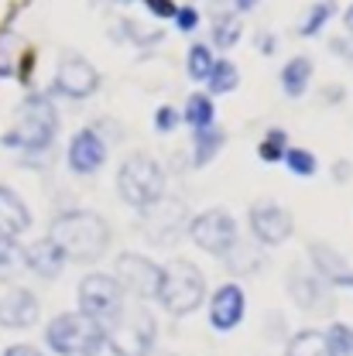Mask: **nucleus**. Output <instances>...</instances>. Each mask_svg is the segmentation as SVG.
<instances>
[{"label": "nucleus", "mask_w": 353, "mask_h": 356, "mask_svg": "<svg viewBox=\"0 0 353 356\" xmlns=\"http://www.w3.org/2000/svg\"><path fill=\"white\" fill-rule=\"evenodd\" d=\"M48 240L55 243V250L65 261H72V264H93L110 247V226H107L103 216H96L89 209H72V213L55 216Z\"/></svg>", "instance_id": "nucleus-1"}, {"label": "nucleus", "mask_w": 353, "mask_h": 356, "mask_svg": "<svg viewBox=\"0 0 353 356\" xmlns=\"http://www.w3.org/2000/svg\"><path fill=\"white\" fill-rule=\"evenodd\" d=\"M45 339L58 356H100V350L107 346L103 325H96L83 312L55 315L45 329Z\"/></svg>", "instance_id": "nucleus-2"}, {"label": "nucleus", "mask_w": 353, "mask_h": 356, "mask_svg": "<svg viewBox=\"0 0 353 356\" xmlns=\"http://www.w3.org/2000/svg\"><path fill=\"white\" fill-rule=\"evenodd\" d=\"M117 188H120V199L134 206V209H148L155 206L162 195H165V172L155 158L148 154H131L124 165H120V175H117Z\"/></svg>", "instance_id": "nucleus-3"}, {"label": "nucleus", "mask_w": 353, "mask_h": 356, "mask_svg": "<svg viewBox=\"0 0 353 356\" xmlns=\"http://www.w3.org/2000/svg\"><path fill=\"white\" fill-rule=\"evenodd\" d=\"M155 336H158L155 315L148 309H141V305L124 309L103 329V339L113 350V356H148L155 350Z\"/></svg>", "instance_id": "nucleus-4"}, {"label": "nucleus", "mask_w": 353, "mask_h": 356, "mask_svg": "<svg viewBox=\"0 0 353 356\" xmlns=\"http://www.w3.org/2000/svg\"><path fill=\"white\" fill-rule=\"evenodd\" d=\"M206 298V281L199 274V267L192 261H172L162 267V288H158V302L172 315H189L203 305Z\"/></svg>", "instance_id": "nucleus-5"}, {"label": "nucleus", "mask_w": 353, "mask_h": 356, "mask_svg": "<svg viewBox=\"0 0 353 356\" xmlns=\"http://www.w3.org/2000/svg\"><path fill=\"white\" fill-rule=\"evenodd\" d=\"M58 131V117H55V106L45 99V96H28L21 103V113H17V127L3 137L7 147H24V151H42L55 140Z\"/></svg>", "instance_id": "nucleus-6"}, {"label": "nucleus", "mask_w": 353, "mask_h": 356, "mask_svg": "<svg viewBox=\"0 0 353 356\" xmlns=\"http://www.w3.org/2000/svg\"><path fill=\"white\" fill-rule=\"evenodd\" d=\"M79 312L96 325H110L124 312V291L113 281V274H86L79 284Z\"/></svg>", "instance_id": "nucleus-7"}, {"label": "nucleus", "mask_w": 353, "mask_h": 356, "mask_svg": "<svg viewBox=\"0 0 353 356\" xmlns=\"http://www.w3.org/2000/svg\"><path fill=\"white\" fill-rule=\"evenodd\" d=\"M189 236L196 240L199 250L217 254V257H223V254L240 240V236H237V222L230 220L223 209H210V213L196 216V220L189 222Z\"/></svg>", "instance_id": "nucleus-8"}, {"label": "nucleus", "mask_w": 353, "mask_h": 356, "mask_svg": "<svg viewBox=\"0 0 353 356\" xmlns=\"http://www.w3.org/2000/svg\"><path fill=\"white\" fill-rule=\"evenodd\" d=\"M113 281L120 284V291H131L137 298H158L162 267L155 261H148V257H141V254H120Z\"/></svg>", "instance_id": "nucleus-9"}, {"label": "nucleus", "mask_w": 353, "mask_h": 356, "mask_svg": "<svg viewBox=\"0 0 353 356\" xmlns=\"http://www.w3.org/2000/svg\"><path fill=\"white\" fill-rule=\"evenodd\" d=\"M141 216H144V236L158 247H172L185 229V206L165 195L155 206H148Z\"/></svg>", "instance_id": "nucleus-10"}, {"label": "nucleus", "mask_w": 353, "mask_h": 356, "mask_svg": "<svg viewBox=\"0 0 353 356\" xmlns=\"http://www.w3.org/2000/svg\"><path fill=\"white\" fill-rule=\"evenodd\" d=\"M96 86H100V76H96V69L89 65L86 58L65 55V58L58 62L55 92H62V96H69V99H86V96L96 92Z\"/></svg>", "instance_id": "nucleus-11"}, {"label": "nucleus", "mask_w": 353, "mask_h": 356, "mask_svg": "<svg viewBox=\"0 0 353 356\" xmlns=\"http://www.w3.org/2000/svg\"><path fill=\"white\" fill-rule=\"evenodd\" d=\"M251 229H254L258 243L278 247V243H285L292 236V216L281 206H274V202H258L251 209Z\"/></svg>", "instance_id": "nucleus-12"}, {"label": "nucleus", "mask_w": 353, "mask_h": 356, "mask_svg": "<svg viewBox=\"0 0 353 356\" xmlns=\"http://www.w3.org/2000/svg\"><path fill=\"white\" fill-rule=\"evenodd\" d=\"M288 291H292L295 305H299V309H306V312H322V315H329V312L336 309L333 291H329V288H326V281H322V277H315V274L292 270V277H288Z\"/></svg>", "instance_id": "nucleus-13"}, {"label": "nucleus", "mask_w": 353, "mask_h": 356, "mask_svg": "<svg viewBox=\"0 0 353 356\" xmlns=\"http://www.w3.org/2000/svg\"><path fill=\"white\" fill-rule=\"evenodd\" d=\"M103 161H107V144L93 127H86V131H79L72 137V144H69V168L72 172L93 175Z\"/></svg>", "instance_id": "nucleus-14"}, {"label": "nucleus", "mask_w": 353, "mask_h": 356, "mask_svg": "<svg viewBox=\"0 0 353 356\" xmlns=\"http://www.w3.org/2000/svg\"><path fill=\"white\" fill-rule=\"evenodd\" d=\"M38 322V298L28 288H10L0 298V325L3 329H28Z\"/></svg>", "instance_id": "nucleus-15"}, {"label": "nucleus", "mask_w": 353, "mask_h": 356, "mask_svg": "<svg viewBox=\"0 0 353 356\" xmlns=\"http://www.w3.org/2000/svg\"><path fill=\"white\" fill-rule=\"evenodd\" d=\"M240 318H244V288H237V284L217 288V295L210 302V322H213V329L230 332L233 325H240Z\"/></svg>", "instance_id": "nucleus-16"}, {"label": "nucleus", "mask_w": 353, "mask_h": 356, "mask_svg": "<svg viewBox=\"0 0 353 356\" xmlns=\"http://www.w3.org/2000/svg\"><path fill=\"white\" fill-rule=\"evenodd\" d=\"M309 257H312V264H315V277H322V281H329V284H340V288H353V270L347 267V261H343L333 247L312 243Z\"/></svg>", "instance_id": "nucleus-17"}, {"label": "nucleus", "mask_w": 353, "mask_h": 356, "mask_svg": "<svg viewBox=\"0 0 353 356\" xmlns=\"http://www.w3.org/2000/svg\"><path fill=\"white\" fill-rule=\"evenodd\" d=\"M28 226H31V213H28V206H24V202H21L7 185H0V236L17 240Z\"/></svg>", "instance_id": "nucleus-18"}, {"label": "nucleus", "mask_w": 353, "mask_h": 356, "mask_svg": "<svg viewBox=\"0 0 353 356\" xmlns=\"http://www.w3.org/2000/svg\"><path fill=\"white\" fill-rule=\"evenodd\" d=\"M24 264L31 267L38 277H58V270L65 267V257L55 250L52 240H38L35 247L24 250Z\"/></svg>", "instance_id": "nucleus-19"}, {"label": "nucleus", "mask_w": 353, "mask_h": 356, "mask_svg": "<svg viewBox=\"0 0 353 356\" xmlns=\"http://www.w3.org/2000/svg\"><path fill=\"white\" fill-rule=\"evenodd\" d=\"M309 79H312V62L306 58V55L292 58V62L281 69V86H285V92H288L292 99H299V96L306 92Z\"/></svg>", "instance_id": "nucleus-20"}, {"label": "nucleus", "mask_w": 353, "mask_h": 356, "mask_svg": "<svg viewBox=\"0 0 353 356\" xmlns=\"http://www.w3.org/2000/svg\"><path fill=\"white\" fill-rule=\"evenodd\" d=\"M261 261H265L261 250H258V247H247V243H240V240L223 254V264L230 267V270H237V274H254V270L261 267Z\"/></svg>", "instance_id": "nucleus-21"}, {"label": "nucleus", "mask_w": 353, "mask_h": 356, "mask_svg": "<svg viewBox=\"0 0 353 356\" xmlns=\"http://www.w3.org/2000/svg\"><path fill=\"white\" fill-rule=\"evenodd\" d=\"M288 356H333L326 346V336L315 329H302L288 339Z\"/></svg>", "instance_id": "nucleus-22"}, {"label": "nucleus", "mask_w": 353, "mask_h": 356, "mask_svg": "<svg viewBox=\"0 0 353 356\" xmlns=\"http://www.w3.org/2000/svg\"><path fill=\"white\" fill-rule=\"evenodd\" d=\"M213 117H217V110H213V99L210 96H203V92L189 96V103H185V124H192L196 131H206V127H213Z\"/></svg>", "instance_id": "nucleus-23"}, {"label": "nucleus", "mask_w": 353, "mask_h": 356, "mask_svg": "<svg viewBox=\"0 0 353 356\" xmlns=\"http://www.w3.org/2000/svg\"><path fill=\"white\" fill-rule=\"evenodd\" d=\"M223 140H226V134L220 127H206V131H196V165H206V161H213L217 158V151L223 147Z\"/></svg>", "instance_id": "nucleus-24"}, {"label": "nucleus", "mask_w": 353, "mask_h": 356, "mask_svg": "<svg viewBox=\"0 0 353 356\" xmlns=\"http://www.w3.org/2000/svg\"><path fill=\"white\" fill-rule=\"evenodd\" d=\"M21 51H24V44H21V38L14 31H0V76H14L17 72Z\"/></svg>", "instance_id": "nucleus-25"}, {"label": "nucleus", "mask_w": 353, "mask_h": 356, "mask_svg": "<svg viewBox=\"0 0 353 356\" xmlns=\"http://www.w3.org/2000/svg\"><path fill=\"white\" fill-rule=\"evenodd\" d=\"M210 92H230V89H237L240 83V72H237V65L233 62H213V69H210Z\"/></svg>", "instance_id": "nucleus-26"}, {"label": "nucleus", "mask_w": 353, "mask_h": 356, "mask_svg": "<svg viewBox=\"0 0 353 356\" xmlns=\"http://www.w3.org/2000/svg\"><path fill=\"white\" fill-rule=\"evenodd\" d=\"M326 346L333 356H353V329L343 322H333L326 332Z\"/></svg>", "instance_id": "nucleus-27"}, {"label": "nucleus", "mask_w": 353, "mask_h": 356, "mask_svg": "<svg viewBox=\"0 0 353 356\" xmlns=\"http://www.w3.org/2000/svg\"><path fill=\"white\" fill-rule=\"evenodd\" d=\"M213 38L220 48H233L237 38H240V21L233 17V14H217V21H213Z\"/></svg>", "instance_id": "nucleus-28"}, {"label": "nucleus", "mask_w": 353, "mask_h": 356, "mask_svg": "<svg viewBox=\"0 0 353 356\" xmlns=\"http://www.w3.org/2000/svg\"><path fill=\"white\" fill-rule=\"evenodd\" d=\"M333 10H336V3H333V0L312 3V7H309V17L299 24V31H302V35H319V28L329 21V14H333Z\"/></svg>", "instance_id": "nucleus-29"}, {"label": "nucleus", "mask_w": 353, "mask_h": 356, "mask_svg": "<svg viewBox=\"0 0 353 356\" xmlns=\"http://www.w3.org/2000/svg\"><path fill=\"white\" fill-rule=\"evenodd\" d=\"M210 69H213L210 48H206V44H192V48H189V76H192V79H206Z\"/></svg>", "instance_id": "nucleus-30"}, {"label": "nucleus", "mask_w": 353, "mask_h": 356, "mask_svg": "<svg viewBox=\"0 0 353 356\" xmlns=\"http://www.w3.org/2000/svg\"><path fill=\"white\" fill-rule=\"evenodd\" d=\"M24 264V250L17 247V240L0 236V274H10L14 267Z\"/></svg>", "instance_id": "nucleus-31"}, {"label": "nucleus", "mask_w": 353, "mask_h": 356, "mask_svg": "<svg viewBox=\"0 0 353 356\" xmlns=\"http://www.w3.org/2000/svg\"><path fill=\"white\" fill-rule=\"evenodd\" d=\"M285 151H288V140H285V134L281 131H271L265 140H261V147H258L261 161H281Z\"/></svg>", "instance_id": "nucleus-32"}, {"label": "nucleus", "mask_w": 353, "mask_h": 356, "mask_svg": "<svg viewBox=\"0 0 353 356\" xmlns=\"http://www.w3.org/2000/svg\"><path fill=\"white\" fill-rule=\"evenodd\" d=\"M285 165H288L295 175H302V178L315 172V158H312L306 147H288V151H285Z\"/></svg>", "instance_id": "nucleus-33"}, {"label": "nucleus", "mask_w": 353, "mask_h": 356, "mask_svg": "<svg viewBox=\"0 0 353 356\" xmlns=\"http://www.w3.org/2000/svg\"><path fill=\"white\" fill-rule=\"evenodd\" d=\"M175 24H178V31H196L199 10H196V7H182V10H175Z\"/></svg>", "instance_id": "nucleus-34"}, {"label": "nucleus", "mask_w": 353, "mask_h": 356, "mask_svg": "<svg viewBox=\"0 0 353 356\" xmlns=\"http://www.w3.org/2000/svg\"><path fill=\"white\" fill-rule=\"evenodd\" d=\"M175 124H178V113L172 110V106H162L158 113H155V127L162 134H168V131H175Z\"/></svg>", "instance_id": "nucleus-35"}, {"label": "nucleus", "mask_w": 353, "mask_h": 356, "mask_svg": "<svg viewBox=\"0 0 353 356\" xmlns=\"http://www.w3.org/2000/svg\"><path fill=\"white\" fill-rule=\"evenodd\" d=\"M144 7H148L155 17H175V3H172V0H144Z\"/></svg>", "instance_id": "nucleus-36"}, {"label": "nucleus", "mask_w": 353, "mask_h": 356, "mask_svg": "<svg viewBox=\"0 0 353 356\" xmlns=\"http://www.w3.org/2000/svg\"><path fill=\"white\" fill-rule=\"evenodd\" d=\"M3 356H42L35 346H10V350H3Z\"/></svg>", "instance_id": "nucleus-37"}, {"label": "nucleus", "mask_w": 353, "mask_h": 356, "mask_svg": "<svg viewBox=\"0 0 353 356\" xmlns=\"http://www.w3.org/2000/svg\"><path fill=\"white\" fill-rule=\"evenodd\" d=\"M124 31H127V35H137V28H134L131 21L124 24ZM141 42H144V44H158V42H162V35H151V38H144V35H141Z\"/></svg>", "instance_id": "nucleus-38"}, {"label": "nucleus", "mask_w": 353, "mask_h": 356, "mask_svg": "<svg viewBox=\"0 0 353 356\" xmlns=\"http://www.w3.org/2000/svg\"><path fill=\"white\" fill-rule=\"evenodd\" d=\"M258 51L271 55V51H274V38H271V35H261V38H258Z\"/></svg>", "instance_id": "nucleus-39"}, {"label": "nucleus", "mask_w": 353, "mask_h": 356, "mask_svg": "<svg viewBox=\"0 0 353 356\" xmlns=\"http://www.w3.org/2000/svg\"><path fill=\"white\" fill-rule=\"evenodd\" d=\"M333 175H336V181H347V178H350V165H343V161H340V165L333 168Z\"/></svg>", "instance_id": "nucleus-40"}, {"label": "nucleus", "mask_w": 353, "mask_h": 356, "mask_svg": "<svg viewBox=\"0 0 353 356\" xmlns=\"http://www.w3.org/2000/svg\"><path fill=\"white\" fill-rule=\"evenodd\" d=\"M237 3V10H254L258 7V0H233Z\"/></svg>", "instance_id": "nucleus-41"}, {"label": "nucleus", "mask_w": 353, "mask_h": 356, "mask_svg": "<svg viewBox=\"0 0 353 356\" xmlns=\"http://www.w3.org/2000/svg\"><path fill=\"white\" fill-rule=\"evenodd\" d=\"M340 92H343V89L329 86V89H326V103H336V99H340Z\"/></svg>", "instance_id": "nucleus-42"}, {"label": "nucleus", "mask_w": 353, "mask_h": 356, "mask_svg": "<svg viewBox=\"0 0 353 356\" xmlns=\"http://www.w3.org/2000/svg\"><path fill=\"white\" fill-rule=\"evenodd\" d=\"M343 21H347V28H350V31H353V3H350V7H347V14H343Z\"/></svg>", "instance_id": "nucleus-43"}, {"label": "nucleus", "mask_w": 353, "mask_h": 356, "mask_svg": "<svg viewBox=\"0 0 353 356\" xmlns=\"http://www.w3.org/2000/svg\"><path fill=\"white\" fill-rule=\"evenodd\" d=\"M113 3H131V0H113Z\"/></svg>", "instance_id": "nucleus-44"}]
</instances>
